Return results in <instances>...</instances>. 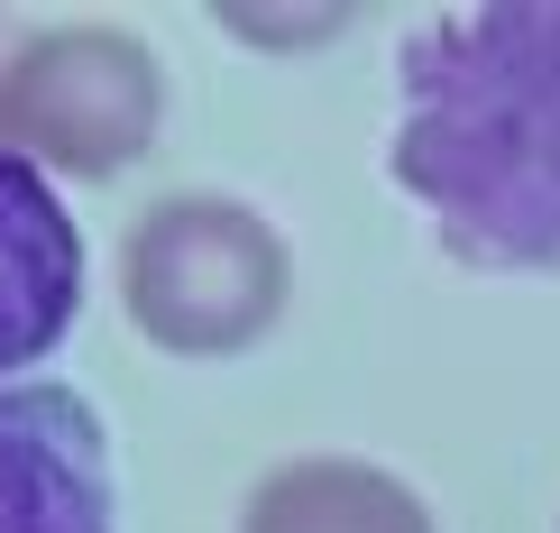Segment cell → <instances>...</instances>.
Listing matches in <instances>:
<instances>
[{
	"label": "cell",
	"mask_w": 560,
	"mask_h": 533,
	"mask_svg": "<svg viewBox=\"0 0 560 533\" xmlns=\"http://www.w3.org/2000/svg\"><path fill=\"white\" fill-rule=\"evenodd\" d=\"M386 166L469 267H560V0L432 10Z\"/></svg>",
	"instance_id": "6da1fadb"
},
{
	"label": "cell",
	"mask_w": 560,
	"mask_h": 533,
	"mask_svg": "<svg viewBox=\"0 0 560 533\" xmlns=\"http://www.w3.org/2000/svg\"><path fill=\"white\" fill-rule=\"evenodd\" d=\"M285 240L230 194H166L120 240V313L175 359H240L285 313Z\"/></svg>",
	"instance_id": "7a4b0ae2"
},
{
	"label": "cell",
	"mask_w": 560,
	"mask_h": 533,
	"mask_svg": "<svg viewBox=\"0 0 560 533\" xmlns=\"http://www.w3.org/2000/svg\"><path fill=\"white\" fill-rule=\"evenodd\" d=\"M156 120H166V65L129 28L74 19V28H37L0 56V157L102 184L129 157H148Z\"/></svg>",
	"instance_id": "3957f363"
},
{
	"label": "cell",
	"mask_w": 560,
	"mask_h": 533,
	"mask_svg": "<svg viewBox=\"0 0 560 533\" xmlns=\"http://www.w3.org/2000/svg\"><path fill=\"white\" fill-rule=\"evenodd\" d=\"M0 533H110L102 414L74 386H0Z\"/></svg>",
	"instance_id": "277c9868"
},
{
	"label": "cell",
	"mask_w": 560,
	"mask_h": 533,
	"mask_svg": "<svg viewBox=\"0 0 560 533\" xmlns=\"http://www.w3.org/2000/svg\"><path fill=\"white\" fill-rule=\"evenodd\" d=\"M83 313V230L46 166L0 157V386L37 368Z\"/></svg>",
	"instance_id": "5b68a950"
},
{
	"label": "cell",
	"mask_w": 560,
	"mask_h": 533,
	"mask_svg": "<svg viewBox=\"0 0 560 533\" xmlns=\"http://www.w3.org/2000/svg\"><path fill=\"white\" fill-rule=\"evenodd\" d=\"M240 533H432L423 497L368 460H285L248 488Z\"/></svg>",
	"instance_id": "8992f818"
},
{
	"label": "cell",
	"mask_w": 560,
	"mask_h": 533,
	"mask_svg": "<svg viewBox=\"0 0 560 533\" xmlns=\"http://www.w3.org/2000/svg\"><path fill=\"white\" fill-rule=\"evenodd\" d=\"M221 28L240 37H267V46H303V37H331L340 10H303V19H258V10H221Z\"/></svg>",
	"instance_id": "52a82bcc"
}]
</instances>
